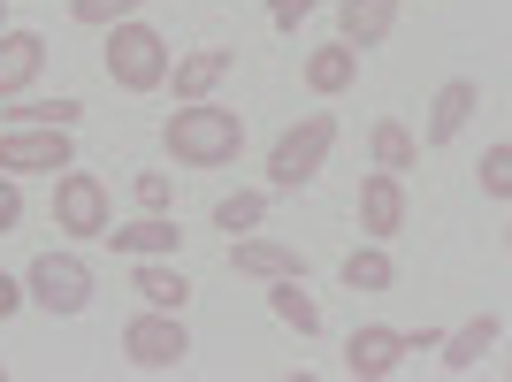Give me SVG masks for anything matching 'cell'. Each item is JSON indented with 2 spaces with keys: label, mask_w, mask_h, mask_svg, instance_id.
I'll list each match as a JSON object with an SVG mask.
<instances>
[{
  "label": "cell",
  "mask_w": 512,
  "mask_h": 382,
  "mask_svg": "<svg viewBox=\"0 0 512 382\" xmlns=\"http://www.w3.org/2000/svg\"><path fill=\"white\" fill-rule=\"evenodd\" d=\"M161 146L184 161V169H230L245 153V115L237 107H214V100H184L161 123Z\"/></svg>",
  "instance_id": "obj_1"
},
{
  "label": "cell",
  "mask_w": 512,
  "mask_h": 382,
  "mask_svg": "<svg viewBox=\"0 0 512 382\" xmlns=\"http://www.w3.org/2000/svg\"><path fill=\"white\" fill-rule=\"evenodd\" d=\"M169 39L153 31V23H138V16H123V23H107V77L123 92H161L169 85Z\"/></svg>",
  "instance_id": "obj_2"
},
{
  "label": "cell",
  "mask_w": 512,
  "mask_h": 382,
  "mask_svg": "<svg viewBox=\"0 0 512 382\" xmlns=\"http://www.w3.org/2000/svg\"><path fill=\"white\" fill-rule=\"evenodd\" d=\"M329 146H337V115H299V123L268 146V184H276V191H299L306 176H321Z\"/></svg>",
  "instance_id": "obj_3"
},
{
  "label": "cell",
  "mask_w": 512,
  "mask_h": 382,
  "mask_svg": "<svg viewBox=\"0 0 512 382\" xmlns=\"http://www.w3.org/2000/svg\"><path fill=\"white\" fill-rule=\"evenodd\" d=\"M123 360L146 367V375H169V367L192 360V329H184V314H161V306H146V314L123 329Z\"/></svg>",
  "instance_id": "obj_4"
},
{
  "label": "cell",
  "mask_w": 512,
  "mask_h": 382,
  "mask_svg": "<svg viewBox=\"0 0 512 382\" xmlns=\"http://www.w3.org/2000/svg\"><path fill=\"white\" fill-rule=\"evenodd\" d=\"M23 291L39 298L46 314H85L92 306V268H85V253H39L31 260V276H23Z\"/></svg>",
  "instance_id": "obj_5"
},
{
  "label": "cell",
  "mask_w": 512,
  "mask_h": 382,
  "mask_svg": "<svg viewBox=\"0 0 512 382\" xmlns=\"http://www.w3.org/2000/svg\"><path fill=\"white\" fill-rule=\"evenodd\" d=\"M69 130H46V123H16L0 130V176H54L69 169Z\"/></svg>",
  "instance_id": "obj_6"
},
{
  "label": "cell",
  "mask_w": 512,
  "mask_h": 382,
  "mask_svg": "<svg viewBox=\"0 0 512 382\" xmlns=\"http://www.w3.org/2000/svg\"><path fill=\"white\" fill-rule=\"evenodd\" d=\"M54 222H62V237H107V184L85 176L77 161L54 169Z\"/></svg>",
  "instance_id": "obj_7"
},
{
  "label": "cell",
  "mask_w": 512,
  "mask_h": 382,
  "mask_svg": "<svg viewBox=\"0 0 512 382\" xmlns=\"http://www.w3.org/2000/svg\"><path fill=\"white\" fill-rule=\"evenodd\" d=\"M398 360H406V329L367 321V329H352V337H344V375H352V382H383V375H398Z\"/></svg>",
  "instance_id": "obj_8"
},
{
  "label": "cell",
  "mask_w": 512,
  "mask_h": 382,
  "mask_svg": "<svg viewBox=\"0 0 512 382\" xmlns=\"http://www.w3.org/2000/svg\"><path fill=\"white\" fill-rule=\"evenodd\" d=\"M398 230H406V184H398L390 169L360 176V237L383 245V237H398Z\"/></svg>",
  "instance_id": "obj_9"
},
{
  "label": "cell",
  "mask_w": 512,
  "mask_h": 382,
  "mask_svg": "<svg viewBox=\"0 0 512 382\" xmlns=\"http://www.w3.org/2000/svg\"><path fill=\"white\" fill-rule=\"evenodd\" d=\"M46 69V39L39 31H0V100H23Z\"/></svg>",
  "instance_id": "obj_10"
},
{
  "label": "cell",
  "mask_w": 512,
  "mask_h": 382,
  "mask_svg": "<svg viewBox=\"0 0 512 382\" xmlns=\"http://www.w3.org/2000/svg\"><path fill=\"white\" fill-rule=\"evenodd\" d=\"M390 31H398V0H344V8H337V39L352 46V54L383 46Z\"/></svg>",
  "instance_id": "obj_11"
},
{
  "label": "cell",
  "mask_w": 512,
  "mask_h": 382,
  "mask_svg": "<svg viewBox=\"0 0 512 382\" xmlns=\"http://www.w3.org/2000/svg\"><path fill=\"white\" fill-rule=\"evenodd\" d=\"M123 260H161L184 245V230H176V214H138V222H115V237H107Z\"/></svg>",
  "instance_id": "obj_12"
},
{
  "label": "cell",
  "mask_w": 512,
  "mask_h": 382,
  "mask_svg": "<svg viewBox=\"0 0 512 382\" xmlns=\"http://www.w3.org/2000/svg\"><path fill=\"white\" fill-rule=\"evenodd\" d=\"M230 268L276 283V276H306V253L299 245H276V237H245V245H230Z\"/></svg>",
  "instance_id": "obj_13"
},
{
  "label": "cell",
  "mask_w": 512,
  "mask_h": 382,
  "mask_svg": "<svg viewBox=\"0 0 512 382\" xmlns=\"http://www.w3.org/2000/svg\"><path fill=\"white\" fill-rule=\"evenodd\" d=\"M497 337H505V314H474L467 329H451V337H436V344H444V367H451V375H474L482 352H497Z\"/></svg>",
  "instance_id": "obj_14"
},
{
  "label": "cell",
  "mask_w": 512,
  "mask_h": 382,
  "mask_svg": "<svg viewBox=\"0 0 512 382\" xmlns=\"http://www.w3.org/2000/svg\"><path fill=\"white\" fill-rule=\"evenodd\" d=\"M474 107H482V85H474V77H451V85L436 92V107H428V146H451V138L467 130Z\"/></svg>",
  "instance_id": "obj_15"
},
{
  "label": "cell",
  "mask_w": 512,
  "mask_h": 382,
  "mask_svg": "<svg viewBox=\"0 0 512 382\" xmlns=\"http://www.w3.org/2000/svg\"><path fill=\"white\" fill-rule=\"evenodd\" d=\"M237 69V54L230 46H199V54H184V62H169V77H176V100H207L222 77Z\"/></svg>",
  "instance_id": "obj_16"
},
{
  "label": "cell",
  "mask_w": 512,
  "mask_h": 382,
  "mask_svg": "<svg viewBox=\"0 0 512 382\" xmlns=\"http://www.w3.org/2000/svg\"><path fill=\"white\" fill-rule=\"evenodd\" d=\"M352 77H360V54H352L344 39H329V46H314V54H306V92H321V100H329V92H344Z\"/></svg>",
  "instance_id": "obj_17"
},
{
  "label": "cell",
  "mask_w": 512,
  "mask_h": 382,
  "mask_svg": "<svg viewBox=\"0 0 512 382\" xmlns=\"http://www.w3.org/2000/svg\"><path fill=\"white\" fill-rule=\"evenodd\" d=\"M130 291L146 298V306H161V314H184L192 283L176 276V268H161V260H138V268H130Z\"/></svg>",
  "instance_id": "obj_18"
},
{
  "label": "cell",
  "mask_w": 512,
  "mask_h": 382,
  "mask_svg": "<svg viewBox=\"0 0 512 382\" xmlns=\"http://www.w3.org/2000/svg\"><path fill=\"white\" fill-rule=\"evenodd\" d=\"M268 306H276V321H283V329H299V337L321 329V306L306 298V276H276V283H268Z\"/></svg>",
  "instance_id": "obj_19"
},
{
  "label": "cell",
  "mask_w": 512,
  "mask_h": 382,
  "mask_svg": "<svg viewBox=\"0 0 512 382\" xmlns=\"http://www.w3.org/2000/svg\"><path fill=\"white\" fill-rule=\"evenodd\" d=\"M367 146H375V169H390V176H406L413 161H421V138H413L406 123H375V130H367Z\"/></svg>",
  "instance_id": "obj_20"
},
{
  "label": "cell",
  "mask_w": 512,
  "mask_h": 382,
  "mask_svg": "<svg viewBox=\"0 0 512 382\" xmlns=\"http://www.w3.org/2000/svg\"><path fill=\"white\" fill-rule=\"evenodd\" d=\"M337 276L352 283V291H390V283H398V268H390V253L375 245V237H367L360 253H344V268H337Z\"/></svg>",
  "instance_id": "obj_21"
},
{
  "label": "cell",
  "mask_w": 512,
  "mask_h": 382,
  "mask_svg": "<svg viewBox=\"0 0 512 382\" xmlns=\"http://www.w3.org/2000/svg\"><path fill=\"white\" fill-rule=\"evenodd\" d=\"M77 115H85V107H77V100H69V92H62V100H16V107H8V115H0V123H8V130H16V123H46V130H77Z\"/></svg>",
  "instance_id": "obj_22"
},
{
  "label": "cell",
  "mask_w": 512,
  "mask_h": 382,
  "mask_svg": "<svg viewBox=\"0 0 512 382\" xmlns=\"http://www.w3.org/2000/svg\"><path fill=\"white\" fill-rule=\"evenodd\" d=\"M260 214H268V191H230V199H214V230L245 237V230H260Z\"/></svg>",
  "instance_id": "obj_23"
},
{
  "label": "cell",
  "mask_w": 512,
  "mask_h": 382,
  "mask_svg": "<svg viewBox=\"0 0 512 382\" xmlns=\"http://www.w3.org/2000/svg\"><path fill=\"white\" fill-rule=\"evenodd\" d=\"M146 0H69V16L77 23H92V31H107V23H123V16H138Z\"/></svg>",
  "instance_id": "obj_24"
},
{
  "label": "cell",
  "mask_w": 512,
  "mask_h": 382,
  "mask_svg": "<svg viewBox=\"0 0 512 382\" xmlns=\"http://www.w3.org/2000/svg\"><path fill=\"white\" fill-rule=\"evenodd\" d=\"M482 191H490V199H512V146L482 153Z\"/></svg>",
  "instance_id": "obj_25"
},
{
  "label": "cell",
  "mask_w": 512,
  "mask_h": 382,
  "mask_svg": "<svg viewBox=\"0 0 512 382\" xmlns=\"http://www.w3.org/2000/svg\"><path fill=\"white\" fill-rule=\"evenodd\" d=\"M138 207H146V214H169V207H176L169 176H138Z\"/></svg>",
  "instance_id": "obj_26"
},
{
  "label": "cell",
  "mask_w": 512,
  "mask_h": 382,
  "mask_svg": "<svg viewBox=\"0 0 512 382\" xmlns=\"http://www.w3.org/2000/svg\"><path fill=\"white\" fill-rule=\"evenodd\" d=\"M306 16H314V0H268V23H276V31H299Z\"/></svg>",
  "instance_id": "obj_27"
},
{
  "label": "cell",
  "mask_w": 512,
  "mask_h": 382,
  "mask_svg": "<svg viewBox=\"0 0 512 382\" xmlns=\"http://www.w3.org/2000/svg\"><path fill=\"white\" fill-rule=\"evenodd\" d=\"M16 222H23V184H16V176H0V237L16 230Z\"/></svg>",
  "instance_id": "obj_28"
},
{
  "label": "cell",
  "mask_w": 512,
  "mask_h": 382,
  "mask_svg": "<svg viewBox=\"0 0 512 382\" xmlns=\"http://www.w3.org/2000/svg\"><path fill=\"white\" fill-rule=\"evenodd\" d=\"M16 306H23V283H16V276H0V321L16 314Z\"/></svg>",
  "instance_id": "obj_29"
},
{
  "label": "cell",
  "mask_w": 512,
  "mask_h": 382,
  "mask_svg": "<svg viewBox=\"0 0 512 382\" xmlns=\"http://www.w3.org/2000/svg\"><path fill=\"white\" fill-rule=\"evenodd\" d=\"M0 31H8V0H0Z\"/></svg>",
  "instance_id": "obj_30"
},
{
  "label": "cell",
  "mask_w": 512,
  "mask_h": 382,
  "mask_svg": "<svg viewBox=\"0 0 512 382\" xmlns=\"http://www.w3.org/2000/svg\"><path fill=\"white\" fill-rule=\"evenodd\" d=\"M0 382H8V367H0Z\"/></svg>",
  "instance_id": "obj_31"
}]
</instances>
